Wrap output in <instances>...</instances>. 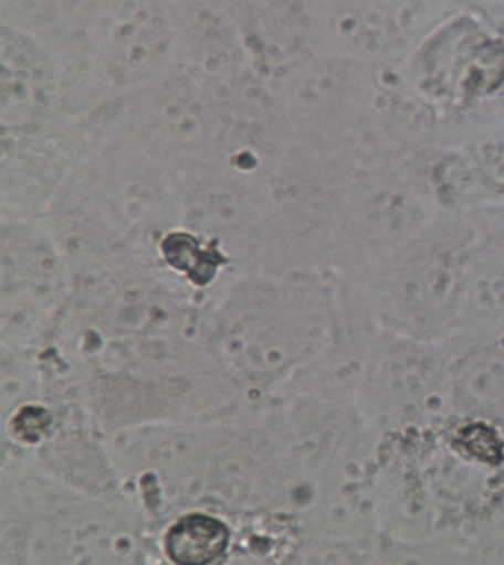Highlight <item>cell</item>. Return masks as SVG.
<instances>
[{
    "instance_id": "6da1fadb",
    "label": "cell",
    "mask_w": 504,
    "mask_h": 565,
    "mask_svg": "<svg viewBox=\"0 0 504 565\" xmlns=\"http://www.w3.org/2000/svg\"><path fill=\"white\" fill-rule=\"evenodd\" d=\"M114 127L179 181L227 169L234 151L221 96L182 68L120 100Z\"/></svg>"
},
{
    "instance_id": "7a4b0ae2",
    "label": "cell",
    "mask_w": 504,
    "mask_h": 565,
    "mask_svg": "<svg viewBox=\"0 0 504 565\" xmlns=\"http://www.w3.org/2000/svg\"><path fill=\"white\" fill-rule=\"evenodd\" d=\"M230 532L221 520L190 515L178 521L166 536V552L175 563L203 565L227 551Z\"/></svg>"
},
{
    "instance_id": "3957f363",
    "label": "cell",
    "mask_w": 504,
    "mask_h": 565,
    "mask_svg": "<svg viewBox=\"0 0 504 565\" xmlns=\"http://www.w3.org/2000/svg\"><path fill=\"white\" fill-rule=\"evenodd\" d=\"M161 253L170 266L183 271L199 286L213 279L218 267L223 263L217 248L208 247L191 232H169L161 241Z\"/></svg>"
}]
</instances>
